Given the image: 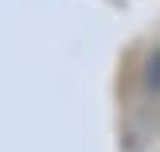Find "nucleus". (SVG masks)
Segmentation results:
<instances>
[{
    "label": "nucleus",
    "mask_w": 160,
    "mask_h": 152,
    "mask_svg": "<svg viewBox=\"0 0 160 152\" xmlns=\"http://www.w3.org/2000/svg\"><path fill=\"white\" fill-rule=\"evenodd\" d=\"M145 86L152 94H160V47H152L148 59H145Z\"/></svg>",
    "instance_id": "1"
}]
</instances>
